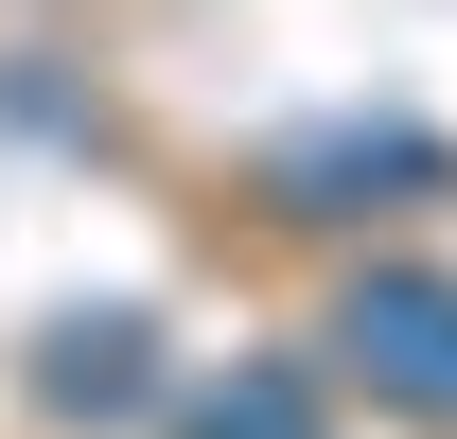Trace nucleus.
<instances>
[{
    "label": "nucleus",
    "instance_id": "nucleus-1",
    "mask_svg": "<svg viewBox=\"0 0 457 439\" xmlns=\"http://www.w3.org/2000/svg\"><path fill=\"white\" fill-rule=\"evenodd\" d=\"M335 352L370 404H404V422H457V264H370L335 299Z\"/></svg>",
    "mask_w": 457,
    "mask_h": 439
},
{
    "label": "nucleus",
    "instance_id": "nucleus-2",
    "mask_svg": "<svg viewBox=\"0 0 457 439\" xmlns=\"http://www.w3.org/2000/svg\"><path fill=\"white\" fill-rule=\"evenodd\" d=\"M141 352H159V334H141V317H71L54 352H36V404H71V422H123V404L159 386V369H141Z\"/></svg>",
    "mask_w": 457,
    "mask_h": 439
},
{
    "label": "nucleus",
    "instance_id": "nucleus-3",
    "mask_svg": "<svg viewBox=\"0 0 457 439\" xmlns=\"http://www.w3.org/2000/svg\"><path fill=\"white\" fill-rule=\"evenodd\" d=\"M335 404H317V369H282V352H246L228 386H194L176 404V439H317Z\"/></svg>",
    "mask_w": 457,
    "mask_h": 439
}]
</instances>
